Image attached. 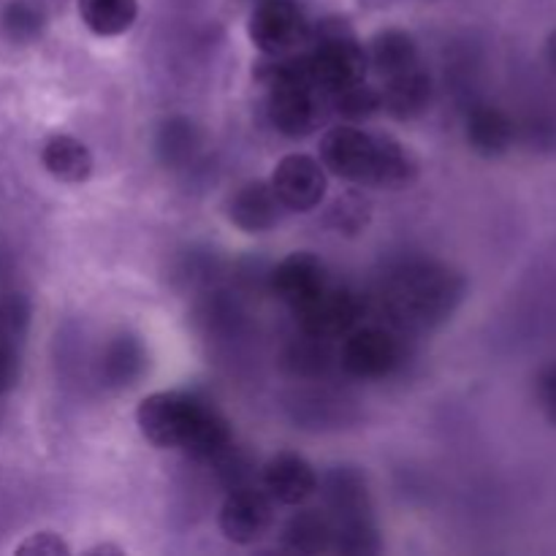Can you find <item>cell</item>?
Here are the masks:
<instances>
[{"instance_id":"cell-1","label":"cell","mask_w":556,"mask_h":556,"mask_svg":"<svg viewBox=\"0 0 556 556\" xmlns=\"http://www.w3.org/2000/svg\"><path fill=\"white\" fill-rule=\"evenodd\" d=\"M136 427L155 448L212 462L233 443L228 418L188 391H155L136 407Z\"/></svg>"},{"instance_id":"cell-2","label":"cell","mask_w":556,"mask_h":556,"mask_svg":"<svg viewBox=\"0 0 556 556\" xmlns=\"http://www.w3.org/2000/svg\"><path fill=\"white\" fill-rule=\"evenodd\" d=\"M467 293L462 271L443 261L413 258L394 266L380 288L383 313L402 331H432L456 313Z\"/></svg>"},{"instance_id":"cell-3","label":"cell","mask_w":556,"mask_h":556,"mask_svg":"<svg viewBox=\"0 0 556 556\" xmlns=\"http://www.w3.org/2000/svg\"><path fill=\"white\" fill-rule=\"evenodd\" d=\"M309 38H313V49L304 58H307L309 76L318 90L329 96V92L345 90L367 79V47L358 41L345 20H334V16L324 20L318 27H309Z\"/></svg>"},{"instance_id":"cell-4","label":"cell","mask_w":556,"mask_h":556,"mask_svg":"<svg viewBox=\"0 0 556 556\" xmlns=\"http://www.w3.org/2000/svg\"><path fill=\"white\" fill-rule=\"evenodd\" d=\"M269 90V123L288 139H304L315 134L329 112V96L315 87L313 79H291L266 87Z\"/></svg>"},{"instance_id":"cell-5","label":"cell","mask_w":556,"mask_h":556,"mask_svg":"<svg viewBox=\"0 0 556 556\" xmlns=\"http://www.w3.org/2000/svg\"><path fill=\"white\" fill-rule=\"evenodd\" d=\"M248 33L266 58H286L309 41V22L296 0H261L250 14Z\"/></svg>"},{"instance_id":"cell-6","label":"cell","mask_w":556,"mask_h":556,"mask_svg":"<svg viewBox=\"0 0 556 556\" xmlns=\"http://www.w3.org/2000/svg\"><path fill=\"white\" fill-rule=\"evenodd\" d=\"M405 362V345L400 334L383 326H364L345 334L340 364L356 380H383Z\"/></svg>"},{"instance_id":"cell-7","label":"cell","mask_w":556,"mask_h":556,"mask_svg":"<svg viewBox=\"0 0 556 556\" xmlns=\"http://www.w3.org/2000/svg\"><path fill=\"white\" fill-rule=\"evenodd\" d=\"M378 134L364 130L353 123H340L320 136L318 155L326 174L353 185H367L375 163Z\"/></svg>"},{"instance_id":"cell-8","label":"cell","mask_w":556,"mask_h":556,"mask_svg":"<svg viewBox=\"0 0 556 556\" xmlns=\"http://www.w3.org/2000/svg\"><path fill=\"white\" fill-rule=\"evenodd\" d=\"M220 532L237 546H253L275 527V503L264 489H231L220 505Z\"/></svg>"},{"instance_id":"cell-9","label":"cell","mask_w":556,"mask_h":556,"mask_svg":"<svg viewBox=\"0 0 556 556\" xmlns=\"http://www.w3.org/2000/svg\"><path fill=\"white\" fill-rule=\"evenodd\" d=\"M269 182L288 212L315 210L329 188L326 168L320 166L318 157L304 155V152H291V155L280 157Z\"/></svg>"},{"instance_id":"cell-10","label":"cell","mask_w":556,"mask_h":556,"mask_svg":"<svg viewBox=\"0 0 556 556\" xmlns=\"http://www.w3.org/2000/svg\"><path fill=\"white\" fill-rule=\"evenodd\" d=\"M296 324L304 334L320 337V340H334L353 331V326L362 318V299L348 288L326 286L313 302L293 309Z\"/></svg>"},{"instance_id":"cell-11","label":"cell","mask_w":556,"mask_h":556,"mask_svg":"<svg viewBox=\"0 0 556 556\" xmlns=\"http://www.w3.org/2000/svg\"><path fill=\"white\" fill-rule=\"evenodd\" d=\"M326 286H329L326 264L315 253H307V250L286 255L269 271L271 293L291 309H299L307 302H313Z\"/></svg>"},{"instance_id":"cell-12","label":"cell","mask_w":556,"mask_h":556,"mask_svg":"<svg viewBox=\"0 0 556 556\" xmlns=\"http://www.w3.org/2000/svg\"><path fill=\"white\" fill-rule=\"evenodd\" d=\"M261 489L269 494L271 503L299 508L318 492V472L304 456L280 451L261 470Z\"/></svg>"},{"instance_id":"cell-13","label":"cell","mask_w":556,"mask_h":556,"mask_svg":"<svg viewBox=\"0 0 556 556\" xmlns=\"http://www.w3.org/2000/svg\"><path fill=\"white\" fill-rule=\"evenodd\" d=\"M320 494H324L326 514L331 516L334 525L372 519V497H369L367 476L358 467H331L324 476V483H320Z\"/></svg>"},{"instance_id":"cell-14","label":"cell","mask_w":556,"mask_h":556,"mask_svg":"<svg viewBox=\"0 0 556 556\" xmlns=\"http://www.w3.org/2000/svg\"><path fill=\"white\" fill-rule=\"evenodd\" d=\"M282 210L286 206L280 204L277 193L271 190V182H264V179L242 185L237 193H231L226 204L228 220L242 228L244 233L271 231L280 223Z\"/></svg>"},{"instance_id":"cell-15","label":"cell","mask_w":556,"mask_h":556,"mask_svg":"<svg viewBox=\"0 0 556 556\" xmlns=\"http://www.w3.org/2000/svg\"><path fill=\"white\" fill-rule=\"evenodd\" d=\"M418 172H421V163H418L416 152H413L410 147H405L400 139H394V136L389 134H378L375 163L367 188H410L418 179Z\"/></svg>"},{"instance_id":"cell-16","label":"cell","mask_w":556,"mask_h":556,"mask_svg":"<svg viewBox=\"0 0 556 556\" xmlns=\"http://www.w3.org/2000/svg\"><path fill=\"white\" fill-rule=\"evenodd\" d=\"M432 76L418 65V68L394 76V79H386L380 87V103L394 119H416L432 103Z\"/></svg>"},{"instance_id":"cell-17","label":"cell","mask_w":556,"mask_h":556,"mask_svg":"<svg viewBox=\"0 0 556 556\" xmlns=\"http://www.w3.org/2000/svg\"><path fill=\"white\" fill-rule=\"evenodd\" d=\"M369 71L380 76V79H394V76L405 74L421 65V54H418L416 38L402 27H389L380 30L378 36L369 41L367 47Z\"/></svg>"},{"instance_id":"cell-18","label":"cell","mask_w":556,"mask_h":556,"mask_svg":"<svg viewBox=\"0 0 556 556\" xmlns=\"http://www.w3.org/2000/svg\"><path fill=\"white\" fill-rule=\"evenodd\" d=\"M467 141L472 150L483 157H500L514 147L516 141V123L508 112L497 106H476L467 114L465 125Z\"/></svg>"},{"instance_id":"cell-19","label":"cell","mask_w":556,"mask_h":556,"mask_svg":"<svg viewBox=\"0 0 556 556\" xmlns=\"http://www.w3.org/2000/svg\"><path fill=\"white\" fill-rule=\"evenodd\" d=\"M41 163L54 179L68 185L87 182L92 174V166H96L90 147L68 134H54L43 141Z\"/></svg>"},{"instance_id":"cell-20","label":"cell","mask_w":556,"mask_h":556,"mask_svg":"<svg viewBox=\"0 0 556 556\" xmlns=\"http://www.w3.org/2000/svg\"><path fill=\"white\" fill-rule=\"evenodd\" d=\"M280 541L293 554H324L334 543V521L326 510L304 508L282 525Z\"/></svg>"},{"instance_id":"cell-21","label":"cell","mask_w":556,"mask_h":556,"mask_svg":"<svg viewBox=\"0 0 556 556\" xmlns=\"http://www.w3.org/2000/svg\"><path fill=\"white\" fill-rule=\"evenodd\" d=\"M79 16L96 36H123L139 16V0H79Z\"/></svg>"},{"instance_id":"cell-22","label":"cell","mask_w":556,"mask_h":556,"mask_svg":"<svg viewBox=\"0 0 556 556\" xmlns=\"http://www.w3.org/2000/svg\"><path fill=\"white\" fill-rule=\"evenodd\" d=\"M199 128H195L193 119L188 117L166 119V123L161 125V130H157L155 139L157 155H161V161L166 163V166H182V163H188L190 157L195 155V150H199Z\"/></svg>"},{"instance_id":"cell-23","label":"cell","mask_w":556,"mask_h":556,"mask_svg":"<svg viewBox=\"0 0 556 556\" xmlns=\"http://www.w3.org/2000/svg\"><path fill=\"white\" fill-rule=\"evenodd\" d=\"M329 109L342 123L358 125L364 119H372L383 109V103H380L378 87L358 81V85L345 87V90L329 92Z\"/></svg>"},{"instance_id":"cell-24","label":"cell","mask_w":556,"mask_h":556,"mask_svg":"<svg viewBox=\"0 0 556 556\" xmlns=\"http://www.w3.org/2000/svg\"><path fill=\"white\" fill-rule=\"evenodd\" d=\"M144 351L136 340L130 337H119L117 342H112L103 358V375L109 378V383L114 386H130V380H136L144 369Z\"/></svg>"},{"instance_id":"cell-25","label":"cell","mask_w":556,"mask_h":556,"mask_svg":"<svg viewBox=\"0 0 556 556\" xmlns=\"http://www.w3.org/2000/svg\"><path fill=\"white\" fill-rule=\"evenodd\" d=\"M331 552L351 554V556H367L383 552V541L375 527V519H358L345 521V525H334V543Z\"/></svg>"},{"instance_id":"cell-26","label":"cell","mask_w":556,"mask_h":556,"mask_svg":"<svg viewBox=\"0 0 556 556\" xmlns=\"http://www.w3.org/2000/svg\"><path fill=\"white\" fill-rule=\"evenodd\" d=\"M369 215H372V212H369V201L364 199V195L345 193L329 206V215H326V220H329V226L334 228V231L358 233L367 228Z\"/></svg>"},{"instance_id":"cell-27","label":"cell","mask_w":556,"mask_h":556,"mask_svg":"<svg viewBox=\"0 0 556 556\" xmlns=\"http://www.w3.org/2000/svg\"><path fill=\"white\" fill-rule=\"evenodd\" d=\"M329 340H320V337L304 334L302 340L293 342L288 348V367L293 369L296 375H318L329 367Z\"/></svg>"},{"instance_id":"cell-28","label":"cell","mask_w":556,"mask_h":556,"mask_svg":"<svg viewBox=\"0 0 556 556\" xmlns=\"http://www.w3.org/2000/svg\"><path fill=\"white\" fill-rule=\"evenodd\" d=\"M3 25L11 38H16V41H30V38H36L38 33H41L43 20H41V11L33 9L30 3H25V0H14V3H9V9H5Z\"/></svg>"},{"instance_id":"cell-29","label":"cell","mask_w":556,"mask_h":556,"mask_svg":"<svg viewBox=\"0 0 556 556\" xmlns=\"http://www.w3.org/2000/svg\"><path fill=\"white\" fill-rule=\"evenodd\" d=\"M16 554L30 556H68L71 546L58 535V532H36L25 543L16 546Z\"/></svg>"},{"instance_id":"cell-30","label":"cell","mask_w":556,"mask_h":556,"mask_svg":"<svg viewBox=\"0 0 556 556\" xmlns=\"http://www.w3.org/2000/svg\"><path fill=\"white\" fill-rule=\"evenodd\" d=\"M535 391L543 413L556 424V364H548V367L541 369L535 380Z\"/></svg>"},{"instance_id":"cell-31","label":"cell","mask_w":556,"mask_h":556,"mask_svg":"<svg viewBox=\"0 0 556 556\" xmlns=\"http://www.w3.org/2000/svg\"><path fill=\"white\" fill-rule=\"evenodd\" d=\"M20 378V358L9 345H0V391H9Z\"/></svg>"},{"instance_id":"cell-32","label":"cell","mask_w":556,"mask_h":556,"mask_svg":"<svg viewBox=\"0 0 556 556\" xmlns=\"http://www.w3.org/2000/svg\"><path fill=\"white\" fill-rule=\"evenodd\" d=\"M90 556H125V548L123 546H114V543H98V546H92Z\"/></svg>"},{"instance_id":"cell-33","label":"cell","mask_w":556,"mask_h":556,"mask_svg":"<svg viewBox=\"0 0 556 556\" xmlns=\"http://www.w3.org/2000/svg\"><path fill=\"white\" fill-rule=\"evenodd\" d=\"M546 60H548V65L556 71V30H552V36L546 38Z\"/></svg>"}]
</instances>
